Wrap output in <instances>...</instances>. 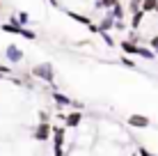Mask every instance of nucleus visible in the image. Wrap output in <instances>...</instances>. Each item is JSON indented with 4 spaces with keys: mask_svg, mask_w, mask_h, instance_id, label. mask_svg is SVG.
Listing matches in <instances>:
<instances>
[{
    "mask_svg": "<svg viewBox=\"0 0 158 156\" xmlns=\"http://www.w3.org/2000/svg\"><path fill=\"white\" fill-rule=\"evenodd\" d=\"M14 19H16V23H19L21 28H25V25L30 23V14H28V12H19V14L14 16Z\"/></svg>",
    "mask_w": 158,
    "mask_h": 156,
    "instance_id": "ddd939ff",
    "label": "nucleus"
},
{
    "mask_svg": "<svg viewBox=\"0 0 158 156\" xmlns=\"http://www.w3.org/2000/svg\"><path fill=\"white\" fill-rule=\"evenodd\" d=\"M117 2H119V0H99V2H96V7H106V9H112Z\"/></svg>",
    "mask_w": 158,
    "mask_h": 156,
    "instance_id": "2eb2a0df",
    "label": "nucleus"
},
{
    "mask_svg": "<svg viewBox=\"0 0 158 156\" xmlns=\"http://www.w3.org/2000/svg\"><path fill=\"white\" fill-rule=\"evenodd\" d=\"M154 14H156V16H158V7H156V12H154Z\"/></svg>",
    "mask_w": 158,
    "mask_h": 156,
    "instance_id": "aec40b11",
    "label": "nucleus"
},
{
    "mask_svg": "<svg viewBox=\"0 0 158 156\" xmlns=\"http://www.w3.org/2000/svg\"><path fill=\"white\" fill-rule=\"evenodd\" d=\"M96 2H99V0H96Z\"/></svg>",
    "mask_w": 158,
    "mask_h": 156,
    "instance_id": "4be33fe9",
    "label": "nucleus"
},
{
    "mask_svg": "<svg viewBox=\"0 0 158 156\" xmlns=\"http://www.w3.org/2000/svg\"><path fill=\"white\" fill-rule=\"evenodd\" d=\"M69 16H71L73 21H78V23H83V25H87V28H89V25H92L89 16H83V14H76V12H69Z\"/></svg>",
    "mask_w": 158,
    "mask_h": 156,
    "instance_id": "4468645a",
    "label": "nucleus"
},
{
    "mask_svg": "<svg viewBox=\"0 0 158 156\" xmlns=\"http://www.w3.org/2000/svg\"><path fill=\"white\" fill-rule=\"evenodd\" d=\"M51 133H53V124L51 122H39V124L32 129V140L46 142V140H51Z\"/></svg>",
    "mask_w": 158,
    "mask_h": 156,
    "instance_id": "7ed1b4c3",
    "label": "nucleus"
},
{
    "mask_svg": "<svg viewBox=\"0 0 158 156\" xmlns=\"http://www.w3.org/2000/svg\"><path fill=\"white\" fill-rule=\"evenodd\" d=\"M53 99H55V103H57V106H67V108H69V106H73V99H69V96L60 94L57 90L53 92Z\"/></svg>",
    "mask_w": 158,
    "mask_h": 156,
    "instance_id": "1a4fd4ad",
    "label": "nucleus"
},
{
    "mask_svg": "<svg viewBox=\"0 0 158 156\" xmlns=\"http://www.w3.org/2000/svg\"><path fill=\"white\" fill-rule=\"evenodd\" d=\"M138 57H144V60H154L156 57V53L151 51V48H147V46H142L140 44V51H138Z\"/></svg>",
    "mask_w": 158,
    "mask_h": 156,
    "instance_id": "9b49d317",
    "label": "nucleus"
},
{
    "mask_svg": "<svg viewBox=\"0 0 158 156\" xmlns=\"http://www.w3.org/2000/svg\"><path fill=\"white\" fill-rule=\"evenodd\" d=\"M0 12H2V5H0Z\"/></svg>",
    "mask_w": 158,
    "mask_h": 156,
    "instance_id": "412c9836",
    "label": "nucleus"
},
{
    "mask_svg": "<svg viewBox=\"0 0 158 156\" xmlns=\"http://www.w3.org/2000/svg\"><path fill=\"white\" fill-rule=\"evenodd\" d=\"M122 51L124 53H128V55H138V51H140V46H135V44H131V41H126V39H122Z\"/></svg>",
    "mask_w": 158,
    "mask_h": 156,
    "instance_id": "9d476101",
    "label": "nucleus"
},
{
    "mask_svg": "<svg viewBox=\"0 0 158 156\" xmlns=\"http://www.w3.org/2000/svg\"><path fill=\"white\" fill-rule=\"evenodd\" d=\"M80 124H83V112L80 110H73V112H67L64 115V129H80Z\"/></svg>",
    "mask_w": 158,
    "mask_h": 156,
    "instance_id": "20e7f679",
    "label": "nucleus"
},
{
    "mask_svg": "<svg viewBox=\"0 0 158 156\" xmlns=\"http://www.w3.org/2000/svg\"><path fill=\"white\" fill-rule=\"evenodd\" d=\"M21 37H25V39H37V35H35V32H32V30H28V28H23V35H21Z\"/></svg>",
    "mask_w": 158,
    "mask_h": 156,
    "instance_id": "f3484780",
    "label": "nucleus"
},
{
    "mask_svg": "<svg viewBox=\"0 0 158 156\" xmlns=\"http://www.w3.org/2000/svg\"><path fill=\"white\" fill-rule=\"evenodd\" d=\"M128 126H133V129H149L151 122H149V117H144V115H131L128 117Z\"/></svg>",
    "mask_w": 158,
    "mask_h": 156,
    "instance_id": "423d86ee",
    "label": "nucleus"
},
{
    "mask_svg": "<svg viewBox=\"0 0 158 156\" xmlns=\"http://www.w3.org/2000/svg\"><path fill=\"white\" fill-rule=\"evenodd\" d=\"M110 28H115V19H112V14H106L101 19V25H99V32H108Z\"/></svg>",
    "mask_w": 158,
    "mask_h": 156,
    "instance_id": "6e6552de",
    "label": "nucleus"
},
{
    "mask_svg": "<svg viewBox=\"0 0 158 156\" xmlns=\"http://www.w3.org/2000/svg\"><path fill=\"white\" fill-rule=\"evenodd\" d=\"M53 156H64L62 147H64V138H67V129L64 126H53Z\"/></svg>",
    "mask_w": 158,
    "mask_h": 156,
    "instance_id": "f03ea898",
    "label": "nucleus"
},
{
    "mask_svg": "<svg viewBox=\"0 0 158 156\" xmlns=\"http://www.w3.org/2000/svg\"><path fill=\"white\" fill-rule=\"evenodd\" d=\"M122 64H126V67H135L133 60H128V57H122Z\"/></svg>",
    "mask_w": 158,
    "mask_h": 156,
    "instance_id": "6ab92c4d",
    "label": "nucleus"
},
{
    "mask_svg": "<svg viewBox=\"0 0 158 156\" xmlns=\"http://www.w3.org/2000/svg\"><path fill=\"white\" fill-rule=\"evenodd\" d=\"M156 7H158V0H142V12L144 14L156 12Z\"/></svg>",
    "mask_w": 158,
    "mask_h": 156,
    "instance_id": "f8f14e48",
    "label": "nucleus"
},
{
    "mask_svg": "<svg viewBox=\"0 0 158 156\" xmlns=\"http://www.w3.org/2000/svg\"><path fill=\"white\" fill-rule=\"evenodd\" d=\"M51 120V112L48 110H39V122H48Z\"/></svg>",
    "mask_w": 158,
    "mask_h": 156,
    "instance_id": "a211bd4d",
    "label": "nucleus"
},
{
    "mask_svg": "<svg viewBox=\"0 0 158 156\" xmlns=\"http://www.w3.org/2000/svg\"><path fill=\"white\" fill-rule=\"evenodd\" d=\"M131 16H133V19H131V28H133L135 32H138V28H140V25H142V23H144V19H147V14L142 12V9H140V12H135V14H131Z\"/></svg>",
    "mask_w": 158,
    "mask_h": 156,
    "instance_id": "0eeeda50",
    "label": "nucleus"
},
{
    "mask_svg": "<svg viewBox=\"0 0 158 156\" xmlns=\"http://www.w3.org/2000/svg\"><path fill=\"white\" fill-rule=\"evenodd\" d=\"M5 57H7V62H12V64H19V62H23V51H21L19 46L9 44L7 48H5Z\"/></svg>",
    "mask_w": 158,
    "mask_h": 156,
    "instance_id": "39448f33",
    "label": "nucleus"
},
{
    "mask_svg": "<svg viewBox=\"0 0 158 156\" xmlns=\"http://www.w3.org/2000/svg\"><path fill=\"white\" fill-rule=\"evenodd\" d=\"M30 76L32 78H39V80H46V83H53L55 74H53V64L51 62H41V64H35L30 69Z\"/></svg>",
    "mask_w": 158,
    "mask_h": 156,
    "instance_id": "f257e3e1",
    "label": "nucleus"
},
{
    "mask_svg": "<svg viewBox=\"0 0 158 156\" xmlns=\"http://www.w3.org/2000/svg\"><path fill=\"white\" fill-rule=\"evenodd\" d=\"M149 44H151V51H154V53H158V35H151Z\"/></svg>",
    "mask_w": 158,
    "mask_h": 156,
    "instance_id": "dca6fc26",
    "label": "nucleus"
}]
</instances>
